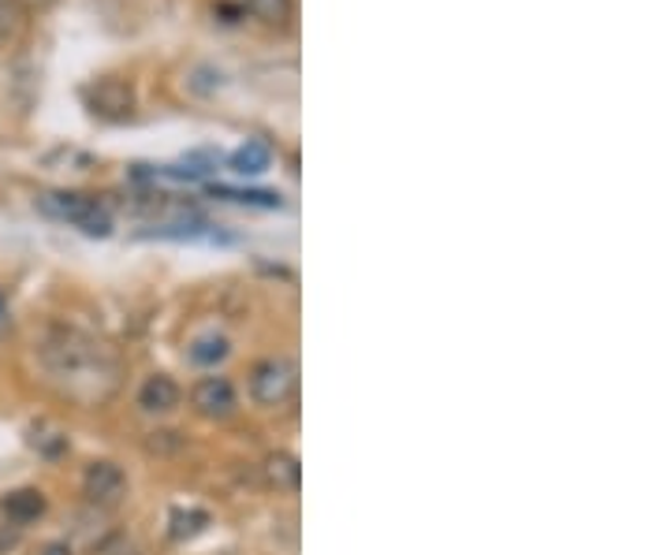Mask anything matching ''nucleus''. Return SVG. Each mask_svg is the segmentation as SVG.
Listing matches in <instances>:
<instances>
[{"label": "nucleus", "instance_id": "obj_1", "mask_svg": "<svg viewBox=\"0 0 671 555\" xmlns=\"http://www.w3.org/2000/svg\"><path fill=\"white\" fill-rule=\"evenodd\" d=\"M38 358L45 373H49L57 385H63L75 395H105L116 385V362L108 358V351L102 343L86 340V335L71 332V329H52L42 340Z\"/></svg>", "mask_w": 671, "mask_h": 555}, {"label": "nucleus", "instance_id": "obj_2", "mask_svg": "<svg viewBox=\"0 0 671 555\" xmlns=\"http://www.w3.org/2000/svg\"><path fill=\"white\" fill-rule=\"evenodd\" d=\"M38 209L45 216H52V221L79 227L83 235H108V232H113V216H108V209L97 205L94 198H86V194L49 190V194L38 198Z\"/></svg>", "mask_w": 671, "mask_h": 555}, {"label": "nucleus", "instance_id": "obj_3", "mask_svg": "<svg viewBox=\"0 0 671 555\" xmlns=\"http://www.w3.org/2000/svg\"><path fill=\"white\" fill-rule=\"evenodd\" d=\"M295 366L287 358H266L250 373V399L258 406H284L295 395Z\"/></svg>", "mask_w": 671, "mask_h": 555}, {"label": "nucleus", "instance_id": "obj_4", "mask_svg": "<svg viewBox=\"0 0 671 555\" xmlns=\"http://www.w3.org/2000/svg\"><path fill=\"white\" fill-rule=\"evenodd\" d=\"M190 406H195L202 417H213V422H224V417L235 414V388L228 377H202L195 388H190Z\"/></svg>", "mask_w": 671, "mask_h": 555}, {"label": "nucleus", "instance_id": "obj_5", "mask_svg": "<svg viewBox=\"0 0 671 555\" xmlns=\"http://www.w3.org/2000/svg\"><path fill=\"white\" fill-rule=\"evenodd\" d=\"M83 493L94 504H116L127 493V473L116 462H94L83 477Z\"/></svg>", "mask_w": 671, "mask_h": 555}, {"label": "nucleus", "instance_id": "obj_6", "mask_svg": "<svg viewBox=\"0 0 671 555\" xmlns=\"http://www.w3.org/2000/svg\"><path fill=\"white\" fill-rule=\"evenodd\" d=\"M139 406L146 414H168L172 406H179V385L165 373H153L146 385L139 388Z\"/></svg>", "mask_w": 671, "mask_h": 555}, {"label": "nucleus", "instance_id": "obj_7", "mask_svg": "<svg viewBox=\"0 0 671 555\" xmlns=\"http://www.w3.org/2000/svg\"><path fill=\"white\" fill-rule=\"evenodd\" d=\"M134 105V94L127 83H116V79H105V83L94 86V113L102 116H127Z\"/></svg>", "mask_w": 671, "mask_h": 555}, {"label": "nucleus", "instance_id": "obj_8", "mask_svg": "<svg viewBox=\"0 0 671 555\" xmlns=\"http://www.w3.org/2000/svg\"><path fill=\"white\" fill-rule=\"evenodd\" d=\"M4 515L12 526H31L38 522L45 515V496L34 493V488H20V493H12L4 499Z\"/></svg>", "mask_w": 671, "mask_h": 555}, {"label": "nucleus", "instance_id": "obj_9", "mask_svg": "<svg viewBox=\"0 0 671 555\" xmlns=\"http://www.w3.org/2000/svg\"><path fill=\"white\" fill-rule=\"evenodd\" d=\"M232 172H239V176H261L269 165H273V150H269L266 142L250 139L247 145H239V150L228 157Z\"/></svg>", "mask_w": 671, "mask_h": 555}, {"label": "nucleus", "instance_id": "obj_10", "mask_svg": "<svg viewBox=\"0 0 671 555\" xmlns=\"http://www.w3.org/2000/svg\"><path fill=\"white\" fill-rule=\"evenodd\" d=\"M266 477H269V485L280 488V493H295L298 488V481H303V467H298V459L295 454H269L266 459Z\"/></svg>", "mask_w": 671, "mask_h": 555}, {"label": "nucleus", "instance_id": "obj_11", "mask_svg": "<svg viewBox=\"0 0 671 555\" xmlns=\"http://www.w3.org/2000/svg\"><path fill=\"white\" fill-rule=\"evenodd\" d=\"M216 198H224V202H235V205H258V209H280V194L273 190H239V187H213Z\"/></svg>", "mask_w": 671, "mask_h": 555}, {"label": "nucleus", "instance_id": "obj_12", "mask_svg": "<svg viewBox=\"0 0 671 555\" xmlns=\"http://www.w3.org/2000/svg\"><path fill=\"white\" fill-rule=\"evenodd\" d=\"M228 354V340L216 332H205L198 335L195 343H190V362H198V366H216V362Z\"/></svg>", "mask_w": 671, "mask_h": 555}, {"label": "nucleus", "instance_id": "obj_13", "mask_svg": "<svg viewBox=\"0 0 671 555\" xmlns=\"http://www.w3.org/2000/svg\"><path fill=\"white\" fill-rule=\"evenodd\" d=\"M247 12L266 26H284L292 20V0H247Z\"/></svg>", "mask_w": 671, "mask_h": 555}, {"label": "nucleus", "instance_id": "obj_14", "mask_svg": "<svg viewBox=\"0 0 671 555\" xmlns=\"http://www.w3.org/2000/svg\"><path fill=\"white\" fill-rule=\"evenodd\" d=\"M23 31V8L15 0H0V42H12Z\"/></svg>", "mask_w": 671, "mask_h": 555}, {"label": "nucleus", "instance_id": "obj_15", "mask_svg": "<svg viewBox=\"0 0 671 555\" xmlns=\"http://www.w3.org/2000/svg\"><path fill=\"white\" fill-rule=\"evenodd\" d=\"M8 329H12V314H8V298L0 295V340H4Z\"/></svg>", "mask_w": 671, "mask_h": 555}, {"label": "nucleus", "instance_id": "obj_16", "mask_svg": "<svg viewBox=\"0 0 671 555\" xmlns=\"http://www.w3.org/2000/svg\"><path fill=\"white\" fill-rule=\"evenodd\" d=\"M42 555H71V548H68V544H45V548H42Z\"/></svg>", "mask_w": 671, "mask_h": 555}]
</instances>
